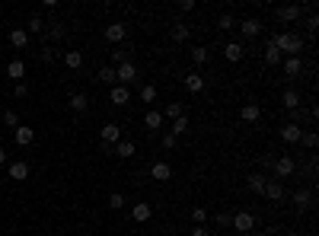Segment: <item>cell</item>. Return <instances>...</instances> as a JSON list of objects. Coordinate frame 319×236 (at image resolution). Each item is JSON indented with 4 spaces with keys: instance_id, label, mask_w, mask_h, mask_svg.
Here are the masks:
<instances>
[{
    "instance_id": "cell-41",
    "label": "cell",
    "mask_w": 319,
    "mask_h": 236,
    "mask_svg": "<svg viewBox=\"0 0 319 236\" xmlns=\"http://www.w3.org/2000/svg\"><path fill=\"white\" fill-rule=\"evenodd\" d=\"M217 26H220V29H223V32H230V29H233V26H236V20H233V16H230V13H223V16H220V23H217Z\"/></svg>"
},
{
    "instance_id": "cell-22",
    "label": "cell",
    "mask_w": 319,
    "mask_h": 236,
    "mask_svg": "<svg viewBox=\"0 0 319 236\" xmlns=\"http://www.w3.org/2000/svg\"><path fill=\"white\" fill-rule=\"evenodd\" d=\"M131 217H134L137 223H147L150 217H153V207H150V204H134V207H131Z\"/></svg>"
},
{
    "instance_id": "cell-14",
    "label": "cell",
    "mask_w": 319,
    "mask_h": 236,
    "mask_svg": "<svg viewBox=\"0 0 319 236\" xmlns=\"http://www.w3.org/2000/svg\"><path fill=\"white\" fill-rule=\"evenodd\" d=\"M239 118L246 121V125H255L258 118H262V109H258V102H249V106L239 109Z\"/></svg>"
},
{
    "instance_id": "cell-46",
    "label": "cell",
    "mask_w": 319,
    "mask_h": 236,
    "mask_svg": "<svg viewBox=\"0 0 319 236\" xmlns=\"http://www.w3.org/2000/svg\"><path fill=\"white\" fill-rule=\"evenodd\" d=\"M176 144H179V137H176V134H163V147H166V150H172Z\"/></svg>"
},
{
    "instance_id": "cell-8",
    "label": "cell",
    "mask_w": 319,
    "mask_h": 236,
    "mask_svg": "<svg viewBox=\"0 0 319 236\" xmlns=\"http://www.w3.org/2000/svg\"><path fill=\"white\" fill-rule=\"evenodd\" d=\"M150 179H157V182H169L172 179V166L169 163H163V160H157L150 166Z\"/></svg>"
},
{
    "instance_id": "cell-31",
    "label": "cell",
    "mask_w": 319,
    "mask_h": 236,
    "mask_svg": "<svg viewBox=\"0 0 319 236\" xmlns=\"http://www.w3.org/2000/svg\"><path fill=\"white\" fill-rule=\"evenodd\" d=\"M144 125H147V131L163 128V112H147V115H144Z\"/></svg>"
},
{
    "instance_id": "cell-19",
    "label": "cell",
    "mask_w": 319,
    "mask_h": 236,
    "mask_svg": "<svg viewBox=\"0 0 319 236\" xmlns=\"http://www.w3.org/2000/svg\"><path fill=\"white\" fill-rule=\"evenodd\" d=\"M188 39H192V29H188V23L176 20V23H172V42H188Z\"/></svg>"
},
{
    "instance_id": "cell-12",
    "label": "cell",
    "mask_w": 319,
    "mask_h": 236,
    "mask_svg": "<svg viewBox=\"0 0 319 236\" xmlns=\"http://www.w3.org/2000/svg\"><path fill=\"white\" fill-rule=\"evenodd\" d=\"M239 32H243L246 39H255L258 32H262V20H255V16H249V20L239 23Z\"/></svg>"
},
{
    "instance_id": "cell-36",
    "label": "cell",
    "mask_w": 319,
    "mask_h": 236,
    "mask_svg": "<svg viewBox=\"0 0 319 236\" xmlns=\"http://www.w3.org/2000/svg\"><path fill=\"white\" fill-rule=\"evenodd\" d=\"M109 207H112V211H122V207H125V195L112 191V195H109Z\"/></svg>"
},
{
    "instance_id": "cell-47",
    "label": "cell",
    "mask_w": 319,
    "mask_h": 236,
    "mask_svg": "<svg viewBox=\"0 0 319 236\" xmlns=\"http://www.w3.org/2000/svg\"><path fill=\"white\" fill-rule=\"evenodd\" d=\"M230 220H233L230 214H217V217H214V223H217V226H230Z\"/></svg>"
},
{
    "instance_id": "cell-35",
    "label": "cell",
    "mask_w": 319,
    "mask_h": 236,
    "mask_svg": "<svg viewBox=\"0 0 319 236\" xmlns=\"http://www.w3.org/2000/svg\"><path fill=\"white\" fill-rule=\"evenodd\" d=\"M4 125H7V128H13V131H16V128H20V115H16V112H13V109H7V112H4Z\"/></svg>"
},
{
    "instance_id": "cell-15",
    "label": "cell",
    "mask_w": 319,
    "mask_h": 236,
    "mask_svg": "<svg viewBox=\"0 0 319 236\" xmlns=\"http://www.w3.org/2000/svg\"><path fill=\"white\" fill-rule=\"evenodd\" d=\"M243 55H246L243 42H227V45H223V58L227 61H243Z\"/></svg>"
},
{
    "instance_id": "cell-39",
    "label": "cell",
    "mask_w": 319,
    "mask_h": 236,
    "mask_svg": "<svg viewBox=\"0 0 319 236\" xmlns=\"http://www.w3.org/2000/svg\"><path fill=\"white\" fill-rule=\"evenodd\" d=\"M141 99H144V102H153V99H157V86H150V83L141 86Z\"/></svg>"
},
{
    "instance_id": "cell-17",
    "label": "cell",
    "mask_w": 319,
    "mask_h": 236,
    "mask_svg": "<svg viewBox=\"0 0 319 236\" xmlns=\"http://www.w3.org/2000/svg\"><path fill=\"white\" fill-rule=\"evenodd\" d=\"M204 86H208V80H204L198 71H195V74H185V90H188V93H201Z\"/></svg>"
},
{
    "instance_id": "cell-1",
    "label": "cell",
    "mask_w": 319,
    "mask_h": 236,
    "mask_svg": "<svg viewBox=\"0 0 319 236\" xmlns=\"http://www.w3.org/2000/svg\"><path fill=\"white\" fill-rule=\"evenodd\" d=\"M274 45H278L281 55H287V58H300V51H303V39L297 36V32H278L274 36Z\"/></svg>"
},
{
    "instance_id": "cell-30",
    "label": "cell",
    "mask_w": 319,
    "mask_h": 236,
    "mask_svg": "<svg viewBox=\"0 0 319 236\" xmlns=\"http://www.w3.org/2000/svg\"><path fill=\"white\" fill-rule=\"evenodd\" d=\"M281 102H284V109H287V112L290 109H300V93L297 90H287V93L281 96Z\"/></svg>"
},
{
    "instance_id": "cell-4",
    "label": "cell",
    "mask_w": 319,
    "mask_h": 236,
    "mask_svg": "<svg viewBox=\"0 0 319 236\" xmlns=\"http://www.w3.org/2000/svg\"><path fill=\"white\" fill-rule=\"evenodd\" d=\"M230 226H233L236 233H249V230H255V217L249 214V211H239V214H233Z\"/></svg>"
},
{
    "instance_id": "cell-23",
    "label": "cell",
    "mask_w": 319,
    "mask_h": 236,
    "mask_svg": "<svg viewBox=\"0 0 319 236\" xmlns=\"http://www.w3.org/2000/svg\"><path fill=\"white\" fill-rule=\"evenodd\" d=\"M134 150H137V144H134V141H118L112 153H115V156H122V160H128V156H134Z\"/></svg>"
},
{
    "instance_id": "cell-16",
    "label": "cell",
    "mask_w": 319,
    "mask_h": 236,
    "mask_svg": "<svg viewBox=\"0 0 319 236\" xmlns=\"http://www.w3.org/2000/svg\"><path fill=\"white\" fill-rule=\"evenodd\" d=\"M109 99H112V106H128V102H131V93H128V86H112Z\"/></svg>"
},
{
    "instance_id": "cell-25",
    "label": "cell",
    "mask_w": 319,
    "mask_h": 236,
    "mask_svg": "<svg viewBox=\"0 0 319 236\" xmlns=\"http://www.w3.org/2000/svg\"><path fill=\"white\" fill-rule=\"evenodd\" d=\"M26 32H29V36H39V32H45V20H42L39 13H32L29 23H26Z\"/></svg>"
},
{
    "instance_id": "cell-40",
    "label": "cell",
    "mask_w": 319,
    "mask_h": 236,
    "mask_svg": "<svg viewBox=\"0 0 319 236\" xmlns=\"http://www.w3.org/2000/svg\"><path fill=\"white\" fill-rule=\"evenodd\" d=\"M51 29H48V36L51 39H64V23H48Z\"/></svg>"
},
{
    "instance_id": "cell-10",
    "label": "cell",
    "mask_w": 319,
    "mask_h": 236,
    "mask_svg": "<svg viewBox=\"0 0 319 236\" xmlns=\"http://www.w3.org/2000/svg\"><path fill=\"white\" fill-rule=\"evenodd\" d=\"M106 39L115 42V45H118V42H125V39H128V26H125V23H112V26H106Z\"/></svg>"
},
{
    "instance_id": "cell-2",
    "label": "cell",
    "mask_w": 319,
    "mask_h": 236,
    "mask_svg": "<svg viewBox=\"0 0 319 236\" xmlns=\"http://www.w3.org/2000/svg\"><path fill=\"white\" fill-rule=\"evenodd\" d=\"M303 10H313V4H287V7H278V10H274V16H278L281 23H300V13Z\"/></svg>"
},
{
    "instance_id": "cell-37",
    "label": "cell",
    "mask_w": 319,
    "mask_h": 236,
    "mask_svg": "<svg viewBox=\"0 0 319 236\" xmlns=\"http://www.w3.org/2000/svg\"><path fill=\"white\" fill-rule=\"evenodd\" d=\"M192 220H195V226H201L204 220H208V211H204L201 204H198V207H192Z\"/></svg>"
},
{
    "instance_id": "cell-11",
    "label": "cell",
    "mask_w": 319,
    "mask_h": 236,
    "mask_svg": "<svg viewBox=\"0 0 319 236\" xmlns=\"http://www.w3.org/2000/svg\"><path fill=\"white\" fill-rule=\"evenodd\" d=\"M13 141L20 144V147H29L32 141H36V128H26V125H20L13 131Z\"/></svg>"
},
{
    "instance_id": "cell-50",
    "label": "cell",
    "mask_w": 319,
    "mask_h": 236,
    "mask_svg": "<svg viewBox=\"0 0 319 236\" xmlns=\"http://www.w3.org/2000/svg\"><path fill=\"white\" fill-rule=\"evenodd\" d=\"M7 163V150H4V147H0V166H4Z\"/></svg>"
},
{
    "instance_id": "cell-49",
    "label": "cell",
    "mask_w": 319,
    "mask_h": 236,
    "mask_svg": "<svg viewBox=\"0 0 319 236\" xmlns=\"http://www.w3.org/2000/svg\"><path fill=\"white\" fill-rule=\"evenodd\" d=\"M192 236H211V230H204V226H195Z\"/></svg>"
},
{
    "instance_id": "cell-20",
    "label": "cell",
    "mask_w": 319,
    "mask_h": 236,
    "mask_svg": "<svg viewBox=\"0 0 319 236\" xmlns=\"http://www.w3.org/2000/svg\"><path fill=\"white\" fill-rule=\"evenodd\" d=\"M294 204H297V211H309L313 207V195L306 188H300V191H294Z\"/></svg>"
},
{
    "instance_id": "cell-13",
    "label": "cell",
    "mask_w": 319,
    "mask_h": 236,
    "mask_svg": "<svg viewBox=\"0 0 319 236\" xmlns=\"http://www.w3.org/2000/svg\"><path fill=\"white\" fill-rule=\"evenodd\" d=\"M300 137H303V128L300 125H284L281 128V141L284 144H300Z\"/></svg>"
},
{
    "instance_id": "cell-38",
    "label": "cell",
    "mask_w": 319,
    "mask_h": 236,
    "mask_svg": "<svg viewBox=\"0 0 319 236\" xmlns=\"http://www.w3.org/2000/svg\"><path fill=\"white\" fill-rule=\"evenodd\" d=\"M208 58H211V51H208V48H192V61H195V64H204Z\"/></svg>"
},
{
    "instance_id": "cell-24",
    "label": "cell",
    "mask_w": 319,
    "mask_h": 236,
    "mask_svg": "<svg viewBox=\"0 0 319 236\" xmlns=\"http://www.w3.org/2000/svg\"><path fill=\"white\" fill-rule=\"evenodd\" d=\"M300 71H303V61H300V58H287V61H284V74H287V80H294Z\"/></svg>"
},
{
    "instance_id": "cell-28",
    "label": "cell",
    "mask_w": 319,
    "mask_h": 236,
    "mask_svg": "<svg viewBox=\"0 0 319 236\" xmlns=\"http://www.w3.org/2000/svg\"><path fill=\"white\" fill-rule=\"evenodd\" d=\"M10 45L13 48H26V45H29V32H26V29H13L10 32Z\"/></svg>"
},
{
    "instance_id": "cell-6",
    "label": "cell",
    "mask_w": 319,
    "mask_h": 236,
    "mask_svg": "<svg viewBox=\"0 0 319 236\" xmlns=\"http://www.w3.org/2000/svg\"><path fill=\"white\" fill-rule=\"evenodd\" d=\"M99 134H102V144H106V147H112V144H118V141H122V128H118L115 121L102 125V131H99Z\"/></svg>"
},
{
    "instance_id": "cell-44",
    "label": "cell",
    "mask_w": 319,
    "mask_h": 236,
    "mask_svg": "<svg viewBox=\"0 0 319 236\" xmlns=\"http://www.w3.org/2000/svg\"><path fill=\"white\" fill-rule=\"evenodd\" d=\"M13 96H16V99H26V96H29V86H26V83H16V86H13Z\"/></svg>"
},
{
    "instance_id": "cell-27",
    "label": "cell",
    "mask_w": 319,
    "mask_h": 236,
    "mask_svg": "<svg viewBox=\"0 0 319 236\" xmlns=\"http://www.w3.org/2000/svg\"><path fill=\"white\" fill-rule=\"evenodd\" d=\"M265 182H268V176H262V172H252V176H249V191L262 195V191H265Z\"/></svg>"
},
{
    "instance_id": "cell-51",
    "label": "cell",
    "mask_w": 319,
    "mask_h": 236,
    "mask_svg": "<svg viewBox=\"0 0 319 236\" xmlns=\"http://www.w3.org/2000/svg\"><path fill=\"white\" fill-rule=\"evenodd\" d=\"M287 236H300V233H287Z\"/></svg>"
},
{
    "instance_id": "cell-7",
    "label": "cell",
    "mask_w": 319,
    "mask_h": 236,
    "mask_svg": "<svg viewBox=\"0 0 319 236\" xmlns=\"http://www.w3.org/2000/svg\"><path fill=\"white\" fill-rule=\"evenodd\" d=\"M281 61H284V55L278 51V45H274V36H271L268 42H265V64H268V67H278Z\"/></svg>"
},
{
    "instance_id": "cell-26",
    "label": "cell",
    "mask_w": 319,
    "mask_h": 236,
    "mask_svg": "<svg viewBox=\"0 0 319 236\" xmlns=\"http://www.w3.org/2000/svg\"><path fill=\"white\" fill-rule=\"evenodd\" d=\"M64 64L71 67V71H80L83 67V51H64Z\"/></svg>"
},
{
    "instance_id": "cell-5",
    "label": "cell",
    "mask_w": 319,
    "mask_h": 236,
    "mask_svg": "<svg viewBox=\"0 0 319 236\" xmlns=\"http://www.w3.org/2000/svg\"><path fill=\"white\" fill-rule=\"evenodd\" d=\"M115 80H118V86H125V83H134V80H137V67L131 64V61L118 64V67H115Z\"/></svg>"
},
{
    "instance_id": "cell-18",
    "label": "cell",
    "mask_w": 319,
    "mask_h": 236,
    "mask_svg": "<svg viewBox=\"0 0 319 236\" xmlns=\"http://www.w3.org/2000/svg\"><path fill=\"white\" fill-rule=\"evenodd\" d=\"M262 195H268L271 201H284V185H281L278 179H268V182H265V191H262Z\"/></svg>"
},
{
    "instance_id": "cell-43",
    "label": "cell",
    "mask_w": 319,
    "mask_h": 236,
    "mask_svg": "<svg viewBox=\"0 0 319 236\" xmlns=\"http://www.w3.org/2000/svg\"><path fill=\"white\" fill-rule=\"evenodd\" d=\"M306 29H309V36H313V32L319 29V16H316V13H309V16H306Z\"/></svg>"
},
{
    "instance_id": "cell-42",
    "label": "cell",
    "mask_w": 319,
    "mask_h": 236,
    "mask_svg": "<svg viewBox=\"0 0 319 236\" xmlns=\"http://www.w3.org/2000/svg\"><path fill=\"white\" fill-rule=\"evenodd\" d=\"M300 141H303V147H306V150H316V144H319V137L313 134V131H309V134H303V137H300Z\"/></svg>"
},
{
    "instance_id": "cell-3",
    "label": "cell",
    "mask_w": 319,
    "mask_h": 236,
    "mask_svg": "<svg viewBox=\"0 0 319 236\" xmlns=\"http://www.w3.org/2000/svg\"><path fill=\"white\" fill-rule=\"evenodd\" d=\"M271 166H274V176H278V179H287V176H294V172H297L294 156H287V153H284V156H278V160H274Z\"/></svg>"
},
{
    "instance_id": "cell-45",
    "label": "cell",
    "mask_w": 319,
    "mask_h": 236,
    "mask_svg": "<svg viewBox=\"0 0 319 236\" xmlns=\"http://www.w3.org/2000/svg\"><path fill=\"white\" fill-rule=\"evenodd\" d=\"M112 61H115V67H118V64H125V61H128V51H122V48L112 51Z\"/></svg>"
},
{
    "instance_id": "cell-21",
    "label": "cell",
    "mask_w": 319,
    "mask_h": 236,
    "mask_svg": "<svg viewBox=\"0 0 319 236\" xmlns=\"http://www.w3.org/2000/svg\"><path fill=\"white\" fill-rule=\"evenodd\" d=\"M7 77H13L16 83H23V77H26V64H23L20 58H16V61H10V64H7Z\"/></svg>"
},
{
    "instance_id": "cell-9",
    "label": "cell",
    "mask_w": 319,
    "mask_h": 236,
    "mask_svg": "<svg viewBox=\"0 0 319 236\" xmlns=\"http://www.w3.org/2000/svg\"><path fill=\"white\" fill-rule=\"evenodd\" d=\"M7 176H10V179H16V182L29 179V163H23V160H16V163H7Z\"/></svg>"
},
{
    "instance_id": "cell-34",
    "label": "cell",
    "mask_w": 319,
    "mask_h": 236,
    "mask_svg": "<svg viewBox=\"0 0 319 236\" xmlns=\"http://www.w3.org/2000/svg\"><path fill=\"white\" fill-rule=\"evenodd\" d=\"M163 115H166V118H172V121H176V118H182V102H169Z\"/></svg>"
},
{
    "instance_id": "cell-33",
    "label": "cell",
    "mask_w": 319,
    "mask_h": 236,
    "mask_svg": "<svg viewBox=\"0 0 319 236\" xmlns=\"http://www.w3.org/2000/svg\"><path fill=\"white\" fill-rule=\"evenodd\" d=\"M185 131H188V118L182 115V118H176V121H172V131H169V134H176V137H182V134H185Z\"/></svg>"
},
{
    "instance_id": "cell-48",
    "label": "cell",
    "mask_w": 319,
    "mask_h": 236,
    "mask_svg": "<svg viewBox=\"0 0 319 236\" xmlns=\"http://www.w3.org/2000/svg\"><path fill=\"white\" fill-rule=\"evenodd\" d=\"M179 10L188 13V10H195V4H192V0H182V4H179Z\"/></svg>"
},
{
    "instance_id": "cell-32",
    "label": "cell",
    "mask_w": 319,
    "mask_h": 236,
    "mask_svg": "<svg viewBox=\"0 0 319 236\" xmlns=\"http://www.w3.org/2000/svg\"><path fill=\"white\" fill-rule=\"evenodd\" d=\"M96 80H99V83H115V67H99Z\"/></svg>"
},
{
    "instance_id": "cell-29",
    "label": "cell",
    "mask_w": 319,
    "mask_h": 236,
    "mask_svg": "<svg viewBox=\"0 0 319 236\" xmlns=\"http://www.w3.org/2000/svg\"><path fill=\"white\" fill-rule=\"evenodd\" d=\"M71 109L74 112H86V109H90V96H86V93H74L71 96Z\"/></svg>"
}]
</instances>
